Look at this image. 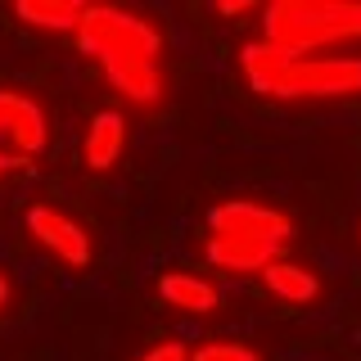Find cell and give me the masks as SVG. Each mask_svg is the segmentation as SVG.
Returning a JSON list of instances; mask_svg holds the SVG:
<instances>
[{"mask_svg":"<svg viewBox=\"0 0 361 361\" xmlns=\"http://www.w3.org/2000/svg\"><path fill=\"white\" fill-rule=\"evenodd\" d=\"M267 45L285 50L289 59H307L312 45L361 37V5L348 0H276L262 18Z\"/></svg>","mask_w":361,"mask_h":361,"instance_id":"6da1fadb","label":"cell"},{"mask_svg":"<svg viewBox=\"0 0 361 361\" xmlns=\"http://www.w3.org/2000/svg\"><path fill=\"white\" fill-rule=\"evenodd\" d=\"M361 90V59H289L267 95L312 99V95H353Z\"/></svg>","mask_w":361,"mask_h":361,"instance_id":"7a4b0ae2","label":"cell"},{"mask_svg":"<svg viewBox=\"0 0 361 361\" xmlns=\"http://www.w3.org/2000/svg\"><path fill=\"white\" fill-rule=\"evenodd\" d=\"M208 221H212V235H235V240H253V244H267V248H280L293 235V221L285 212L262 208V203H248V199L212 208Z\"/></svg>","mask_w":361,"mask_h":361,"instance_id":"3957f363","label":"cell"},{"mask_svg":"<svg viewBox=\"0 0 361 361\" xmlns=\"http://www.w3.org/2000/svg\"><path fill=\"white\" fill-rule=\"evenodd\" d=\"M86 54H95L99 63H104L109 82L122 90V95L140 99V104H158V95H163V82H158V68L154 59H145V54L135 50H122V45H109V41H82Z\"/></svg>","mask_w":361,"mask_h":361,"instance_id":"277c9868","label":"cell"},{"mask_svg":"<svg viewBox=\"0 0 361 361\" xmlns=\"http://www.w3.org/2000/svg\"><path fill=\"white\" fill-rule=\"evenodd\" d=\"M77 41H109V45H122V50H135L145 59L158 54V32L149 27L145 18L135 14H122V9H86L82 23H77Z\"/></svg>","mask_w":361,"mask_h":361,"instance_id":"5b68a950","label":"cell"},{"mask_svg":"<svg viewBox=\"0 0 361 361\" xmlns=\"http://www.w3.org/2000/svg\"><path fill=\"white\" fill-rule=\"evenodd\" d=\"M27 231L37 235V244H45L59 262L68 267H86L90 262V240L86 231L77 226L68 212L50 208V203H37V208H27Z\"/></svg>","mask_w":361,"mask_h":361,"instance_id":"8992f818","label":"cell"},{"mask_svg":"<svg viewBox=\"0 0 361 361\" xmlns=\"http://www.w3.org/2000/svg\"><path fill=\"white\" fill-rule=\"evenodd\" d=\"M0 135H14L18 154L32 158L45 149V113L37 99L18 95V90H0Z\"/></svg>","mask_w":361,"mask_h":361,"instance_id":"52a82bcc","label":"cell"},{"mask_svg":"<svg viewBox=\"0 0 361 361\" xmlns=\"http://www.w3.org/2000/svg\"><path fill=\"white\" fill-rule=\"evenodd\" d=\"M208 262L226 271H262L276 262V248L253 244V240H235V235H212L208 240Z\"/></svg>","mask_w":361,"mask_h":361,"instance_id":"ba28073f","label":"cell"},{"mask_svg":"<svg viewBox=\"0 0 361 361\" xmlns=\"http://www.w3.org/2000/svg\"><path fill=\"white\" fill-rule=\"evenodd\" d=\"M122 145H127V122H122V113H99V118L90 122V135H86V163L95 167V172H104V167L118 163Z\"/></svg>","mask_w":361,"mask_h":361,"instance_id":"9c48e42d","label":"cell"},{"mask_svg":"<svg viewBox=\"0 0 361 361\" xmlns=\"http://www.w3.org/2000/svg\"><path fill=\"white\" fill-rule=\"evenodd\" d=\"M158 293H163V302H172L180 312H212L217 307V289L199 276H185V271H167L158 280Z\"/></svg>","mask_w":361,"mask_h":361,"instance_id":"30bf717a","label":"cell"},{"mask_svg":"<svg viewBox=\"0 0 361 361\" xmlns=\"http://www.w3.org/2000/svg\"><path fill=\"white\" fill-rule=\"evenodd\" d=\"M262 276H267V289L285 302H312L321 293V280L298 262H271V267H262Z\"/></svg>","mask_w":361,"mask_h":361,"instance_id":"8fae6325","label":"cell"},{"mask_svg":"<svg viewBox=\"0 0 361 361\" xmlns=\"http://www.w3.org/2000/svg\"><path fill=\"white\" fill-rule=\"evenodd\" d=\"M86 9L77 0H18V18L45 32H73Z\"/></svg>","mask_w":361,"mask_h":361,"instance_id":"7c38bea8","label":"cell"},{"mask_svg":"<svg viewBox=\"0 0 361 361\" xmlns=\"http://www.w3.org/2000/svg\"><path fill=\"white\" fill-rule=\"evenodd\" d=\"M240 63H244V73H248V82H253V90H271V82L280 77V68L289 63V54L276 50V45H267V41H257V45H244Z\"/></svg>","mask_w":361,"mask_h":361,"instance_id":"4fadbf2b","label":"cell"},{"mask_svg":"<svg viewBox=\"0 0 361 361\" xmlns=\"http://www.w3.org/2000/svg\"><path fill=\"white\" fill-rule=\"evenodd\" d=\"M190 361H262L253 348H240V343H203L190 353Z\"/></svg>","mask_w":361,"mask_h":361,"instance_id":"5bb4252c","label":"cell"},{"mask_svg":"<svg viewBox=\"0 0 361 361\" xmlns=\"http://www.w3.org/2000/svg\"><path fill=\"white\" fill-rule=\"evenodd\" d=\"M140 361H190V348H185V343H158V348H149Z\"/></svg>","mask_w":361,"mask_h":361,"instance_id":"9a60e30c","label":"cell"},{"mask_svg":"<svg viewBox=\"0 0 361 361\" xmlns=\"http://www.w3.org/2000/svg\"><path fill=\"white\" fill-rule=\"evenodd\" d=\"M23 163H27L23 154H0V172H9V167H23Z\"/></svg>","mask_w":361,"mask_h":361,"instance_id":"2e32d148","label":"cell"},{"mask_svg":"<svg viewBox=\"0 0 361 361\" xmlns=\"http://www.w3.org/2000/svg\"><path fill=\"white\" fill-rule=\"evenodd\" d=\"M221 14H248V5H240V0H231V5H217Z\"/></svg>","mask_w":361,"mask_h":361,"instance_id":"e0dca14e","label":"cell"},{"mask_svg":"<svg viewBox=\"0 0 361 361\" xmlns=\"http://www.w3.org/2000/svg\"><path fill=\"white\" fill-rule=\"evenodd\" d=\"M5 302H9V280L0 276V307H5Z\"/></svg>","mask_w":361,"mask_h":361,"instance_id":"ac0fdd59","label":"cell"}]
</instances>
